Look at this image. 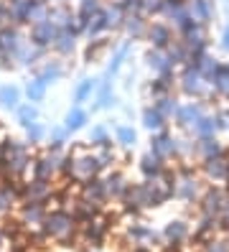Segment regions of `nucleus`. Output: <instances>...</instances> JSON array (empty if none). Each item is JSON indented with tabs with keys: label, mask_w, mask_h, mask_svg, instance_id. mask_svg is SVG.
Instances as JSON below:
<instances>
[{
	"label": "nucleus",
	"mask_w": 229,
	"mask_h": 252,
	"mask_svg": "<svg viewBox=\"0 0 229 252\" xmlns=\"http://www.w3.org/2000/svg\"><path fill=\"white\" fill-rule=\"evenodd\" d=\"M112 49V41L107 38V36H102V38H92L89 43H87V49H84V62L87 64H95V62H99V59Z\"/></svg>",
	"instance_id": "obj_18"
},
{
	"label": "nucleus",
	"mask_w": 229,
	"mask_h": 252,
	"mask_svg": "<svg viewBox=\"0 0 229 252\" xmlns=\"http://www.w3.org/2000/svg\"><path fill=\"white\" fill-rule=\"evenodd\" d=\"M173 79H176V77H153V79H150V84H148V94H150L153 99L171 94Z\"/></svg>",
	"instance_id": "obj_25"
},
{
	"label": "nucleus",
	"mask_w": 229,
	"mask_h": 252,
	"mask_svg": "<svg viewBox=\"0 0 229 252\" xmlns=\"http://www.w3.org/2000/svg\"><path fill=\"white\" fill-rule=\"evenodd\" d=\"M59 33H61V28L51 18L28 26V41L33 43V46H41V49H51V43L56 41Z\"/></svg>",
	"instance_id": "obj_6"
},
{
	"label": "nucleus",
	"mask_w": 229,
	"mask_h": 252,
	"mask_svg": "<svg viewBox=\"0 0 229 252\" xmlns=\"http://www.w3.org/2000/svg\"><path fill=\"white\" fill-rule=\"evenodd\" d=\"M110 140H112V135H110V130H107V125H104V123L92 125L89 135H87V143H89L92 148H102V145H107Z\"/></svg>",
	"instance_id": "obj_30"
},
{
	"label": "nucleus",
	"mask_w": 229,
	"mask_h": 252,
	"mask_svg": "<svg viewBox=\"0 0 229 252\" xmlns=\"http://www.w3.org/2000/svg\"><path fill=\"white\" fill-rule=\"evenodd\" d=\"M43 3H46V5H54V3H59V0H43Z\"/></svg>",
	"instance_id": "obj_37"
},
{
	"label": "nucleus",
	"mask_w": 229,
	"mask_h": 252,
	"mask_svg": "<svg viewBox=\"0 0 229 252\" xmlns=\"http://www.w3.org/2000/svg\"><path fill=\"white\" fill-rule=\"evenodd\" d=\"M76 49H79V36L76 33H69V31H61L56 36V41L51 43V49L56 54V59H71L76 54Z\"/></svg>",
	"instance_id": "obj_13"
},
{
	"label": "nucleus",
	"mask_w": 229,
	"mask_h": 252,
	"mask_svg": "<svg viewBox=\"0 0 229 252\" xmlns=\"http://www.w3.org/2000/svg\"><path fill=\"white\" fill-rule=\"evenodd\" d=\"M204 115H206V110H204L201 102H186V105H178V110L173 115V123L181 130H191Z\"/></svg>",
	"instance_id": "obj_10"
},
{
	"label": "nucleus",
	"mask_w": 229,
	"mask_h": 252,
	"mask_svg": "<svg viewBox=\"0 0 229 252\" xmlns=\"http://www.w3.org/2000/svg\"><path fill=\"white\" fill-rule=\"evenodd\" d=\"M102 16H104V23H107V31H110V33H117V31H122V28H125V18H128V16L120 10L117 3H104Z\"/></svg>",
	"instance_id": "obj_16"
},
{
	"label": "nucleus",
	"mask_w": 229,
	"mask_h": 252,
	"mask_svg": "<svg viewBox=\"0 0 229 252\" xmlns=\"http://www.w3.org/2000/svg\"><path fill=\"white\" fill-rule=\"evenodd\" d=\"M46 54H49V49H41V46H33L31 41H23L18 54H15V66H21V69H38L46 62Z\"/></svg>",
	"instance_id": "obj_9"
},
{
	"label": "nucleus",
	"mask_w": 229,
	"mask_h": 252,
	"mask_svg": "<svg viewBox=\"0 0 229 252\" xmlns=\"http://www.w3.org/2000/svg\"><path fill=\"white\" fill-rule=\"evenodd\" d=\"M143 13L148 18H158L165 13V0H143Z\"/></svg>",
	"instance_id": "obj_34"
},
{
	"label": "nucleus",
	"mask_w": 229,
	"mask_h": 252,
	"mask_svg": "<svg viewBox=\"0 0 229 252\" xmlns=\"http://www.w3.org/2000/svg\"><path fill=\"white\" fill-rule=\"evenodd\" d=\"M102 184H104V191H107V199H122V196L128 194V189H130L125 173L117 171V168L107 171L104 179H102Z\"/></svg>",
	"instance_id": "obj_11"
},
{
	"label": "nucleus",
	"mask_w": 229,
	"mask_h": 252,
	"mask_svg": "<svg viewBox=\"0 0 229 252\" xmlns=\"http://www.w3.org/2000/svg\"><path fill=\"white\" fill-rule=\"evenodd\" d=\"M95 92H97V79L84 77V79L76 82V87H74V102H76V105H82V102L92 99V94H95Z\"/></svg>",
	"instance_id": "obj_24"
},
{
	"label": "nucleus",
	"mask_w": 229,
	"mask_h": 252,
	"mask_svg": "<svg viewBox=\"0 0 229 252\" xmlns=\"http://www.w3.org/2000/svg\"><path fill=\"white\" fill-rule=\"evenodd\" d=\"M140 117H143V127L150 130V132H158V130H165V127H168V117H163L156 105L145 107Z\"/></svg>",
	"instance_id": "obj_20"
},
{
	"label": "nucleus",
	"mask_w": 229,
	"mask_h": 252,
	"mask_svg": "<svg viewBox=\"0 0 229 252\" xmlns=\"http://www.w3.org/2000/svg\"><path fill=\"white\" fill-rule=\"evenodd\" d=\"M23 130H26V143L28 145H38V143L46 140V127L41 123H33V125L23 127Z\"/></svg>",
	"instance_id": "obj_33"
},
{
	"label": "nucleus",
	"mask_w": 229,
	"mask_h": 252,
	"mask_svg": "<svg viewBox=\"0 0 229 252\" xmlns=\"http://www.w3.org/2000/svg\"><path fill=\"white\" fill-rule=\"evenodd\" d=\"M43 232L49 237H56V240H66V237L74 232V217L66 212H51L43 217Z\"/></svg>",
	"instance_id": "obj_5"
},
{
	"label": "nucleus",
	"mask_w": 229,
	"mask_h": 252,
	"mask_svg": "<svg viewBox=\"0 0 229 252\" xmlns=\"http://www.w3.org/2000/svg\"><path fill=\"white\" fill-rule=\"evenodd\" d=\"M46 151H54V153H61V148H64L69 143V130L61 125V127H51L49 132H46Z\"/></svg>",
	"instance_id": "obj_21"
},
{
	"label": "nucleus",
	"mask_w": 229,
	"mask_h": 252,
	"mask_svg": "<svg viewBox=\"0 0 229 252\" xmlns=\"http://www.w3.org/2000/svg\"><path fill=\"white\" fill-rule=\"evenodd\" d=\"M61 168V153H54V151H46L41 156H33V163H31V173L33 179H41V181H54Z\"/></svg>",
	"instance_id": "obj_3"
},
{
	"label": "nucleus",
	"mask_w": 229,
	"mask_h": 252,
	"mask_svg": "<svg viewBox=\"0 0 229 252\" xmlns=\"http://www.w3.org/2000/svg\"><path fill=\"white\" fill-rule=\"evenodd\" d=\"M21 99H23V92L13 84H5L0 87V110H8V112H15L21 107Z\"/></svg>",
	"instance_id": "obj_19"
},
{
	"label": "nucleus",
	"mask_w": 229,
	"mask_h": 252,
	"mask_svg": "<svg viewBox=\"0 0 229 252\" xmlns=\"http://www.w3.org/2000/svg\"><path fill=\"white\" fill-rule=\"evenodd\" d=\"M137 168H140V173L150 181V179H158V176H161L168 166H165V160H163L161 156H156V153H145V156L140 158V163H137Z\"/></svg>",
	"instance_id": "obj_15"
},
{
	"label": "nucleus",
	"mask_w": 229,
	"mask_h": 252,
	"mask_svg": "<svg viewBox=\"0 0 229 252\" xmlns=\"http://www.w3.org/2000/svg\"><path fill=\"white\" fill-rule=\"evenodd\" d=\"M115 77L110 71H102V77H97V92L92 99V112H104V110H115L120 105V97L112 87Z\"/></svg>",
	"instance_id": "obj_2"
},
{
	"label": "nucleus",
	"mask_w": 229,
	"mask_h": 252,
	"mask_svg": "<svg viewBox=\"0 0 229 252\" xmlns=\"http://www.w3.org/2000/svg\"><path fill=\"white\" fill-rule=\"evenodd\" d=\"M74 179L76 181H89L97 179V176L104 171V163L99 160L97 151H87V148H74Z\"/></svg>",
	"instance_id": "obj_1"
},
{
	"label": "nucleus",
	"mask_w": 229,
	"mask_h": 252,
	"mask_svg": "<svg viewBox=\"0 0 229 252\" xmlns=\"http://www.w3.org/2000/svg\"><path fill=\"white\" fill-rule=\"evenodd\" d=\"M150 153L161 156L163 160L178 158L181 156V140H176L171 132H168V127L158 130V132H150Z\"/></svg>",
	"instance_id": "obj_4"
},
{
	"label": "nucleus",
	"mask_w": 229,
	"mask_h": 252,
	"mask_svg": "<svg viewBox=\"0 0 229 252\" xmlns=\"http://www.w3.org/2000/svg\"><path fill=\"white\" fill-rule=\"evenodd\" d=\"M15 199H18V189H15L13 184L0 186V212H8L10 206L15 204Z\"/></svg>",
	"instance_id": "obj_32"
},
{
	"label": "nucleus",
	"mask_w": 229,
	"mask_h": 252,
	"mask_svg": "<svg viewBox=\"0 0 229 252\" xmlns=\"http://www.w3.org/2000/svg\"><path fill=\"white\" fill-rule=\"evenodd\" d=\"M107 3H115V0H107Z\"/></svg>",
	"instance_id": "obj_38"
},
{
	"label": "nucleus",
	"mask_w": 229,
	"mask_h": 252,
	"mask_svg": "<svg viewBox=\"0 0 229 252\" xmlns=\"http://www.w3.org/2000/svg\"><path fill=\"white\" fill-rule=\"evenodd\" d=\"M87 120H89V112L76 105V107H71V110L66 112V117H64V127H66L69 132H76V130H82V127L87 125Z\"/></svg>",
	"instance_id": "obj_23"
},
{
	"label": "nucleus",
	"mask_w": 229,
	"mask_h": 252,
	"mask_svg": "<svg viewBox=\"0 0 229 252\" xmlns=\"http://www.w3.org/2000/svg\"><path fill=\"white\" fill-rule=\"evenodd\" d=\"M148 26H150L148 16H143V13H135V16H128V18H125V28H122V31L128 33L130 41H143L145 33H148Z\"/></svg>",
	"instance_id": "obj_14"
},
{
	"label": "nucleus",
	"mask_w": 229,
	"mask_h": 252,
	"mask_svg": "<svg viewBox=\"0 0 229 252\" xmlns=\"http://www.w3.org/2000/svg\"><path fill=\"white\" fill-rule=\"evenodd\" d=\"M115 143L120 148H135L137 143V130L132 125H117L115 127Z\"/></svg>",
	"instance_id": "obj_28"
},
{
	"label": "nucleus",
	"mask_w": 229,
	"mask_h": 252,
	"mask_svg": "<svg viewBox=\"0 0 229 252\" xmlns=\"http://www.w3.org/2000/svg\"><path fill=\"white\" fill-rule=\"evenodd\" d=\"M145 41L150 43V49L165 51V49L176 41V38H173V26L165 23V21H150L148 33H145Z\"/></svg>",
	"instance_id": "obj_7"
},
{
	"label": "nucleus",
	"mask_w": 229,
	"mask_h": 252,
	"mask_svg": "<svg viewBox=\"0 0 229 252\" xmlns=\"http://www.w3.org/2000/svg\"><path fill=\"white\" fill-rule=\"evenodd\" d=\"M120 5V10L125 13V16H135V13H143V0H115ZM145 16V13H143Z\"/></svg>",
	"instance_id": "obj_35"
},
{
	"label": "nucleus",
	"mask_w": 229,
	"mask_h": 252,
	"mask_svg": "<svg viewBox=\"0 0 229 252\" xmlns=\"http://www.w3.org/2000/svg\"><path fill=\"white\" fill-rule=\"evenodd\" d=\"M23 41L26 38H23V31L18 26H13V23L0 26V56H8L15 62V54H18Z\"/></svg>",
	"instance_id": "obj_8"
},
{
	"label": "nucleus",
	"mask_w": 229,
	"mask_h": 252,
	"mask_svg": "<svg viewBox=\"0 0 229 252\" xmlns=\"http://www.w3.org/2000/svg\"><path fill=\"white\" fill-rule=\"evenodd\" d=\"M33 77L43 79L46 84H54V82H59L61 77H64V64H61L59 59H49V62H43V64L36 69Z\"/></svg>",
	"instance_id": "obj_17"
},
{
	"label": "nucleus",
	"mask_w": 229,
	"mask_h": 252,
	"mask_svg": "<svg viewBox=\"0 0 229 252\" xmlns=\"http://www.w3.org/2000/svg\"><path fill=\"white\" fill-rule=\"evenodd\" d=\"M153 105L158 107V112H161L163 117H168V120H173V115H176V110H178V99H176V97H171V94H165V97L153 99Z\"/></svg>",
	"instance_id": "obj_31"
},
{
	"label": "nucleus",
	"mask_w": 229,
	"mask_h": 252,
	"mask_svg": "<svg viewBox=\"0 0 229 252\" xmlns=\"http://www.w3.org/2000/svg\"><path fill=\"white\" fill-rule=\"evenodd\" d=\"M128 54H130V43L115 46V51H112V56H110V62H107V69H104V71H110L112 77H117L120 69H122V64H125V59H128Z\"/></svg>",
	"instance_id": "obj_26"
},
{
	"label": "nucleus",
	"mask_w": 229,
	"mask_h": 252,
	"mask_svg": "<svg viewBox=\"0 0 229 252\" xmlns=\"http://www.w3.org/2000/svg\"><path fill=\"white\" fill-rule=\"evenodd\" d=\"M46 90H49V84H46L43 79H38V77H33L28 84H26V99L28 102H33V105H38V102L46 97Z\"/></svg>",
	"instance_id": "obj_29"
},
{
	"label": "nucleus",
	"mask_w": 229,
	"mask_h": 252,
	"mask_svg": "<svg viewBox=\"0 0 229 252\" xmlns=\"http://www.w3.org/2000/svg\"><path fill=\"white\" fill-rule=\"evenodd\" d=\"M38 117H41V112H38V107L33 105V102H21V107L15 110V120H18L21 127H28V125L38 123Z\"/></svg>",
	"instance_id": "obj_22"
},
{
	"label": "nucleus",
	"mask_w": 229,
	"mask_h": 252,
	"mask_svg": "<svg viewBox=\"0 0 229 252\" xmlns=\"http://www.w3.org/2000/svg\"><path fill=\"white\" fill-rule=\"evenodd\" d=\"M104 8V0H76V16L79 21H89L92 16H97V13Z\"/></svg>",
	"instance_id": "obj_27"
},
{
	"label": "nucleus",
	"mask_w": 229,
	"mask_h": 252,
	"mask_svg": "<svg viewBox=\"0 0 229 252\" xmlns=\"http://www.w3.org/2000/svg\"><path fill=\"white\" fill-rule=\"evenodd\" d=\"M145 64L150 66V71L156 77H176V66L168 62L165 51H158V49H150L145 54Z\"/></svg>",
	"instance_id": "obj_12"
},
{
	"label": "nucleus",
	"mask_w": 229,
	"mask_h": 252,
	"mask_svg": "<svg viewBox=\"0 0 229 252\" xmlns=\"http://www.w3.org/2000/svg\"><path fill=\"white\" fill-rule=\"evenodd\" d=\"M13 23V10H10V0H0V26ZM15 26V23H13Z\"/></svg>",
	"instance_id": "obj_36"
}]
</instances>
